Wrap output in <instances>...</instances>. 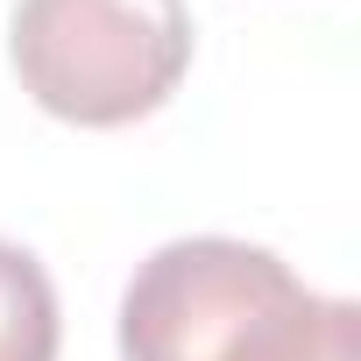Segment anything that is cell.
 Returning <instances> with one entry per match:
<instances>
[{
  "instance_id": "cell-2",
  "label": "cell",
  "mask_w": 361,
  "mask_h": 361,
  "mask_svg": "<svg viewBox=\"0 0 361 361\" xmlns=\"http://www.w3.org/2000/svg\"><path fill=\"white\" fill-rule=\"evenodd\" d=\"M8 57L22 92L71 128H128L192 71L185 0H15Z\"/></svg>"
},
{
  "instance_id": "cell-3",
  "label": "cell",
  "mask_w": 361,
  "mask_h": 361,
  "mask_svg": "<svg viewBox=\"0 0 361 361\" xmlns=\"http://www.w3.org/2000/svg\"><path fill=\"white\" fill-rule=\"evenodd\" d=\"M57 290H50V269L0 241V361H57Z\"/></svg>"
},
{
  "instance_id": "cell-1",
  "label": "cell",
  "mask_w": 361,
  "mask_h": 361,
  "mask_svg": "<svg viewBox=\"0 0 361 361\" xmlns=\"http://www.w3.org/2000/svg\"><path fill=\"white\" fill-rule=\"evenodd\" d=\"M121 361H361V312L255 241L185 234L128 276Z\"/></svg>"
}]
</instances>
